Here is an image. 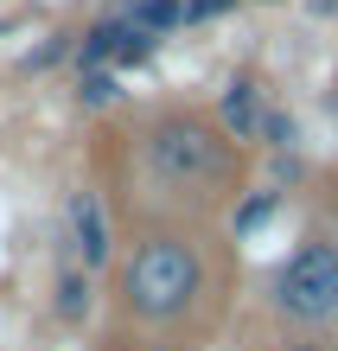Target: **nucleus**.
I'll use <instances>...</instances> for the list:
<instances>
[{"mask_svg":"<svg viewBox=\"0 0 338 351\" xmlns=\"http://www.w3.org/2000/svg\"><path fill=\"white\" fill-rule=\"evenodd\" d=\"M128 167L141 179V192L160 198V204H147V211L210 217L217 204H230L243 192L249 154L210 121V109H198V102H154L128 128Z\"/></svg>","mask_w":338,"mask_h":351,"instance_id":"2","label":"nucleus"},{"mask_svg":"<svg viewBox=\"0 0 338 351\" xmlns=\"http://www.w3.org/2000/svg\"><path fill=\"white\" fill-rule=\"evenodd\" d=\"M274 211H281V192H268V185H262V192H237V217H230V237L243 243L249 230H262Z\"/></svg>","mask_w":338,"mask_h":351,"instance_id":"9","label":"nucleus"},{"mask_svg":"<svg viewBox=\"0 0 338 351\" xmlns=\"http://www.w3.org/2000/svg\"><path fill=\"white\" fill-rule=\"evenodd\" d=\"M121 250V223H115V204L96 192V185H77L64 198V223H58V256H71L77 268L90 275H109V262Z\"/></svg>","mask_w":338,"mask_h":351,"instance_id":"4","label":"nucleus"},{"mask_svg":"<svg viewBox=\"0 0 338 351\" xmlns=\"http://www.w3.org/2000/svg\"><path fill=\"white\" fill-rule=\"evenodd\" d=\"M262 300H268V313L281 326H293V332L319 339L326 326H338V237H326V230L300 237V250L274 262Z\"/></svg>","mask_w":338,"mask_h":351,"instance_id":"3","label":"nucleus"},{"mask_svg":"<svg viewBox=\"0 0 338 351\" xmlns=\"http://www.w3.org/2000/svg\"><path fill=\"white\" fill-rule=\"evenodd\" d=\"M71 51H77V26H58V32H45L26 58H19V71H26V77H45L58 64H71Z\"/></svg>","mask_w":338,"mask_h":351,"instance_id":"8","label":"nucleus"},{"mask_svg":"<svg viewBox=\"0 0 338 351\" xmlns=\"http://www.w3.org/2000/svg\"><path fill=\"white\" fill-rule=\"evenodd\" d=\"M115 102H121V77L115 71H77V109L102 115V109H115Z\"/></svg>","mask_w":338,"mask_h":351,"instance_id":"10","label":"nucleus"},{"mask_svg":"<svg viewBox=\"0 0 338 351\" xmlns=\"http://www.w3.org/2000/svg\"><path fill=\"white\" fill-rule=\"evenodd\" d=\"M96 313V275L77 268L71 256H58V275H51V319L58 326H83Z\"/></svg>","mask_w":338,"mask_h":351,"instance_id":"6","label":"nucleus"},{"mask_svg":"<svg viewBox=\"0 0 338 351\" xmlns=\"http://www.w3.org/2000/svg\"><path fill=\"white\" fill-rule=\"evenodd\" d=\"M281 351H332V345H326V339H313V332H293Z\"/></svg>","mask_w":338,"mask_h":351,"instance_id":"12","label":"nucleus"},{"mask_svg":"<svg viewBox=\"0 0 338 351\" xmlns=\"http://www.w3.org/2000/svg\"><path fill=\"white\" fill-rule=\"evenodd\" d=\"M237 0H185V26H204V19H224Z\"/></svg>","mask_w":338,"mask_h":351,"instance_id":"11","label":"nucleus"},{"mask_svg":"<svg viewBox=\"0 0 338 351\" xmlns=\"http://www.w3.org/2000/svg\"><path fill=\"white\" fill-rule=\"evenodd\" d=\"M115 7L128 13L141 32H154V38H173L185 26V0H115Z\"/></svg>","mask_w":338,"mask_h":351,"instance_id":"7","label":"nucleus"},{"mask_svg":"<svg viewBox=\"0 0 338 351\" xmlns=\"http://www.w3.org/2000/svg\"><path fill=\"white\" fill-rule=\"evenodd\" d=\"M262 115H268V90H262V77H256V71H237V77H230V84L217 90V102H210V121H217V128L237 141L243 154L256 147Z\"/></svg>","mask_w":338,"mask_h":351,"instance_id":"5","label":"nucleus"},{"mask_svg":"<svg viewBox=\"0 0 338 351\" xmlns=\"http://www.w3.org/2000/svg\"><path fill=\"white\" fill-rule=\"evenodd\" d=\"M237 262L204 217L141 211L109 262V326L128 351H198L224 326Z\"/></svg>","mask_w":338,"mask_h":351,"instance_id":"1","label":"nucleus"}]
</instances>
